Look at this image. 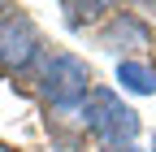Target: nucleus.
Instances as JSON below:
<instances>
[{"mask_svg": "<svg viewBox=\"0 0 156 152\" xmlns=\"http://www.w3.org/2000/svg\"><path fill=\"white\" fill-rule=\"evenodd\" d=\"M83 122H87V130H95V135L108 139L113 148H122V143H130L139 135V113L126 109L117 100V91H108V87H95L83 100Z\"/></svg>", "mask_w": 156, "mask_h": 152, "instance_id": "obj_1", "label": "nucleus"}, {"mask_svg": "<svg viewBox=\"0 0 156 152\" xmlns=\"http://www.w3.org/2000/svg\"><path fill=\"white\" fill-rule=\"evenodd\" d=\"M39 91H44L56 109H74V104H83L91 96V70L78 61V56L56 52L44 65V74H39Z\"/></svg>", "mask_w": 156, "mask_h": 152, "instance_id": "obj_2", "label": "nucleus"}, {"mask_svg": "<svg viewBox=\"0 0 156 152\" xmlns=\"http://www.w3.org/2000/svg\"><path fill=\"white\" fill-rule=\"evenodd\" d=\"M39 56V35L30 17H0V74H17Z\"/></svg>", "mask_w": 156, "mask_h": 152, "instance_id": "obj_3", "label": "nucleus"}, {"mask_svg": "<svg viewBox=\"0 0 156 152\" xmlns=\"http://www.w3.org/2000/svg\"><path fill=\"white\" fill-rule=\"evenodd\" d=\"M147 48V26L143 22H134L130 13H122V17H113V26L104 31V48H113V52H122V48Z\"/></svg>", "mask_w": 156, "mask_h": 152, "instance_id": "obj_4", "label": "nucleus"}, {"mask_svg": "<svg viewBox=\"0 0 156 152\" xmlns=\"http://www.w3.org/2000/svg\"><path fill=\"white\" fill-rule=\"evenodd\" d=\"M117 83L134 96H156V70L143 65V61H122L117 65Z\"/></svg>", "mask_w": 156, "mask_h": 152, "instance_id": "obj_5", "label": "nucleus"}, {"mask_svg": "<svg viewBox=\"0 0 156 152\" xmlns=\"http://www.w3.org/2000/svg\"><path fill=\"white\" fill-rule=\"evenodd\" d=\"M108 152H134V148H108Z\"/></svg>", "mask_w": 156, "mask_h": 152, "instance_id": "obj_6", "label": "nucleus"}, {"mask_svg": "<svg viewBox=\"0 0 156 152\" xmlns=\"http://www.w3.org/2000/svg\"><path fill=\"white\" fill-rule=\"evenodd\" d=\"M0 13H5V5H0Z\"/></svg>", "mask_w": 156, "mask_h": 152, "instance_id": "obj_7", "label": "nucleus"}]
</instances>
